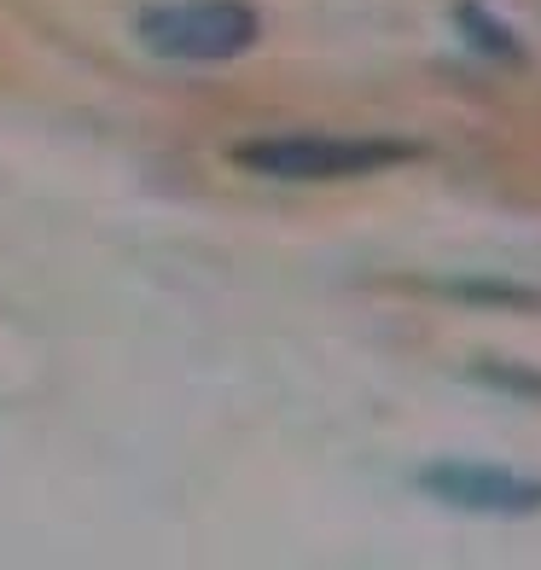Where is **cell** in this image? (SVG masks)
<instances>
[{
  "label": "cell",
  "mask_w": 541,
  "mask_h": 570,
  "mask_svg": "<svg viewBox=\"0 0 541 570\" xmlns=\"http://www.w3.org/2000/svg\"><path fill=\"white\" fill-rule=\"evenodd\" d=\"M478 379H483V384H506V391H530V396H541V379H530V373H506V367H478Z\"/></svg>",
  "instance_id": "8992f818"
},
{
  "label": "cell",
  "mask_w": 541,
  "mask_h": 570,
  "mask_svg": "<svg viewBox=\"0 0 541 570\" xmlns=\"http://www.w3.org/2000/svg\"><path fill=\"white\" fill-rule=\"evenodd\" d=\"M420 146L407 140H350V135H279L234 146V164L263 180H361L396 164H414Z\"/></svg>",
  "instance_id": "6da1fadb"
},
{
  "label": "cell",
  "mask_w": 541,
  "mask_h": 570,
  "mask_svg": "<svg viewBox=\"0 0 541 570\" xmlns=\"http://www.w3.org/2000/svg\"><path fill=\"white\" fill-rule=\"evenodd\" d=\"M140 41L158 59L180 65H227L263 41V18L245 0H164L135 18Z\"/></svg>",
  "instance_id": "7a4b0ae2"
},
{
  "label": "cell",
  "mask_w": 541,
  "mask_h": 570,
  "mask_svg": "<svg viewBox=\"0 0 541 570\" xmlns=\"http://www.w3.org/2000/svg\"><path fill=\"white\" fill-rule=\"evenodd\" d=\"M420 489L431 501L454 512H483V518H530L541 512V478H524L512 465H483V460H431L420 472Z\"/></svg>",
  "instance_id": "3957f363"
},
{
  "label": "cell",
  "mask_w": 541,
  "mask_h": 570,
  "mask_svg": "<svg viewBox=\"0 0 541 570\" xmlns=\"http://www.w3.org/2000/svg\"><path fill=\"white\" fill-rule=\"evenodd\" d=\"M460 297H489V303H519V308H530L535 297L530 292H519V285H454Z\"/></svg>",
  "instance_id": "5b68a950"
},
{
  "label": "cell",
  "mask_w": 541,
  "mask_h": 570,
  "mask_svg": "<svg viewBox=\"0 0 541 570\" xmlns=\"http://www.w3.org/2000/svg\"><path fill=\"white\" fill-rule=\"evenodd\" d=\"M454 23H460V36H466L472 53L495 59V65H524V41L512 36V23H501L489 7H478V0H460Z\"/></svg>",
  "instance_id": "277c9868"
}]
</instances>
